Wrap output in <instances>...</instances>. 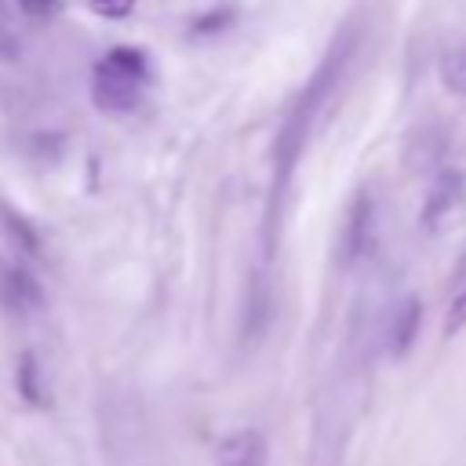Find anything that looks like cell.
Here are the masks:
<instances>
[{
    "mask_svg": "<svg viewBox=\"0 0 466 466\" xmlns=\"http://www.w3.org/2000/svg\"><path fill=\"white\" fill-rule=\"evenodd\" d=\"M146 76H149L146 51H138L131 44L109 47L91 66V102H95V109L113 113V116L131 113L138 106V98H142Z\"/></svg>",
    "mask_w": 466,
    "mask_h": 466,
    "instance_id": "6da1fadb",
    "label": "cell"
},
{
    "mask_svg": "<svg viewBox=\"0 0 466 466\" xmlns=\"http://www.w3.org/2000/svg\"><path fill=\"white\" fill-rule=\"evenodd\" d=\"M0 306L11 313V317H29L44 306V288L40 280L18 266V262H7L0 266Z\"/></svg>",
    "mask_w": 466,
    "mask_h": 466,
    "instance_id": "7a4b0ae2",
    "label": "cell"
},
{
    "mask_svg": "<svg viewBox=\"0 0 466 466\" xmlns=\"http://www.w3.org/2000/svg\"><path fill=\"white\" fill-rule=\"evenodd\" d=\"M462 197H466V182H462V175H459V171H441V175L433 178L430 193H426V204H422L419 222H422L430 233L444 229V222L455 218V211L462 208Z\"/></svg>",
    "mask_w": 466,
    "mask_h": 466,
    "instance_id": "3957f363",
    "label": "cell"
},
{
    "mask_svg": "<svg viewBox=\"0 0 466 466\" xmlns=\"http://www.w3.org/2000/svg\"><path fill=\"white\" fill-rule=\"evenodd\" d=\"M371 237H375V208L368 200V193H360L346 215V233H342V258L353 262L360 255H368L371 248Z\"/></svg>",
    "mask_w": 466,
    "mask_h": 466,
    "instance_id": "277c9868",
    "label": "cell"
},
{
    "mask_svg": "<svg viewBox=\"0 0 466 466\" xmlns=\"http://www.w3.org/2000/svg\"><path fill=\"white\" fill-rule=\"evenodd\" d=\"M218 466H266V437L258 430H237L218 444Z\"/></svg>",
    "mask_w": 466,
    "mask_h": 466,
    "instance_id": "5b68a950",
    "label": "cell"
},
{
    "mask_svg": "<svg viewBox=\"0 0 466 466\" xmlns=\"http://www.w3.org/2000/svg\"><path fill=\"white\" fill-rule=\"evenodd\" d=\"M419 324H422V306L415 295H408L397 309H393V320H390V353L393 357H404L419 335Z\"/></svg>",
    "mask_w": 466,
    "mask_h": 466,
    "instance_id": "8992f818",
    "label": "cell"
},
{
    "mask_svg": "<svg viewBox=\"0 0 466 466\" xmlns=\"http://www.w3.org/2000/svg\"><path fill=\"white\" fill-rule=\"evenodd\" d=\"M0 233L11 240V248H18L22 255H29V258H36L40 255V233H36V226L22 215V211H15L7 200H0Z\"/></svg>",
    "mask_w": 466,
    "mask_h": 466,
    "instance_id": "52a82bcc",
    "label": "cell"
},
{
    "mask_svg": "<svg viewBox=\"0 0 466 466\" xmlns=\"http://www.w3.org/2000/svg\"><path fill=\"white\" fill-rule=\"evenodd\" d=\"M15 382H18V393H22L25 404H47V390H44V379H40V360H36L33 350H25L18 357Z\"/></svg>",
    "mask_w": 466,
    "mask_h": 466,
    "instance_id": "ba28073f",
    "label": "cell"
},
{
    "mask_svg": "<svg viewBox=\"0 0 466 466\" xmlns=\"http://www.w3.org/2000/svg\"><path fill=\"white\" fill-rule=\"evenodd\" d=\"M437 73H441V84H444L451 95H462V98H466V47L441 55Z\"/></svg>",
    "mask_w": 466,
    "mask_h": 466,
    "instance_id": "9c48e42d",
    "label": "cell"
},
{
    "mask_svg": "<svg viewBox=\"0 0 466 466\" xmlns=\"http://www.w3.org/2000/svg\"><path fill=\"white\" fill-rule=\"evenodd\" d=\"M233 22H237V7H229V4H218V7L204 11V15L193 22V36H215V33L229 29Z\"/></svg>",
    "mask_w": 466,
    "mask_h": 466,
    "instance_id": "30bf717a",
    "label": "cell"
},
{
    "mask_svg": "<svg viewBox=\"0 0 466 466\" xmlns=\"http://www.w3.org/2000/svg\"><path fill=\"white\" fill-rule=\"evenodd\" d=\"M87 7L106 22H120L135 11V0H87Z\"/></svg>",
    "mask_w": 466,
    "mask_h": 466,
    "instance_id": "8fae6325",
    "label": "cell"
},
{
    "mask_svg": "<svg viewBox=\"0 0 466 466\" xmlns=\"http://www.w3.org/2000/svg\"><path fill=\"white\" fill-rule=\"evenodd\" d=\"M466 328V291H459L455 299H451V306H448V313H444V335H455V331H462Z\"/></svg>",
    "mask_w": 466,
    "mask_h": 466,
    "instance_id": "7c38bea8",
    "label": "cell"
},
{
    "mask_svg": "<svg viewBox=\"0 0 466 466\" xmlns=\"http://www.w3.org/2000/svg\"><path fill=\"white\" fill-rule=\"evenodd\" d=\"M18 7L33 18H51L58 11V0H18Z\"/></svg>",
    "mask_w": 466,
    "mask_h": 466,
    "instance_id": "4fadbf2b",
    "label": "cell"
}]
</instances>
